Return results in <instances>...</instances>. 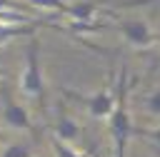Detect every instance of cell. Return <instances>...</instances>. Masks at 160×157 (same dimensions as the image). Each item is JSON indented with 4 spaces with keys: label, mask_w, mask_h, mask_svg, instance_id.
<instances>
[{
    "label": "cell",
    "mask_w": 160,
    "mask_h": 157,
    "mask_svg": "<svg viewBox=\"0 0 160 157\" xmlns=\"http://www.w3.org/2000/svg\"><path fill=\"white\" fill-rule=\"evenodd\" d=\"M0 140H2V135H0Z\"/></svg>",
    "instance_id": "15"
},
{
    "label": "cell",
    "mask_w": 160,
    "mask_h": 157,
    "mask_svg": "<svg viewBox=\"0 0 160 157\" xmlns=\"http://www.w3.org/2000/svg\"><path fill=\"white\" fill-rule=\"evenodd\" d=\"M30 7H48V10H55V12H65L68 2L65 0H25Z\"/></svg>",
    "instance_id": "12"
},
{
    "label": "cell",
    "mask_w": 160,
    "mask_h": 157,
    "mask_svg": "<svg viewBox=\"0 0 160 157\" xmlns=\"http://www.w3.org/2000/svg\"><path fill=\"white\" fill-rule=\"evenodd\" d=\"M20 92L45 105V75L40 62V40L32 37L25 47V70L20 75Z\"/></svg>",
    "instance_id": "2"
},
{
    "label": "cell",
    "mask_w": 160,
    "mask_h": 157,
    "mask_svg": "<svg viewBox=\"0 0 160 157\" xmlns=\"http://www.w3.org/2000/svg\"><path fill=\"white\" fill-rule=\"evenodd\" d=\"M52 132H55V137H58V140H62V142L72 145V142L80 137V125H78L72 117L60 115V117H58V122H55V127H52Z\"/></svg>",
    "instance_id": "6"
},
{
    "label": "cell",
    "mask_w": 160,
    "mask_h": 157,
    "mask_svg": "<svg viewBox=\"0 0 160 157\" xmlns=\"http://www.w3.org/2000/svg\"><path fill=\"white\" fill-rule=\"evenodd\" d=\"M60 92H62L68 100L82 105V107L88 110V115H90V117H98V120L110 117V112L115 110V102H118V90H112L110 85H105L102 90H98V92H92V95H82V92L70 90V87H60Z\"/></svg>",
    "instance_id": "3"
},
{
    "label": "cell",
    "mask_w": 160,
    "mask_h": 157,
    "mask_svg": "<svg viewBox=\"0 0 160 157\" xmlns=\"http://www.w3.org/2000/svg\"><path fill=\"white\" fill-rule=\"evenodd\" d=\"M95 12H98L95 2H75V5H68L62 15H68L70 20H92Z\"/></svg>",
    "instance_id": "8"
},
{
    "label": "cell",
    "mask_w": 160,
    "mask_h": 157,
    "mask_svg": "<svg viewBox=\"0 0 160 157\" xmlns=\"http://www.w3.org/2000/svg\"><path fill=\"white\" fill-rule=\"evenodd\" d=\"M115 27L125 37V42H130L135 47H150V32H152V27H148L142 20H120Z\"/></svg>",
    "instance_id": "5"
},
{
    "label": "cell",
    "mask_w": 160,
    "mask_h": 157,
    "mask_svg": "<svg viewBox=\"0 0 160 157\" xmlns=\"http://www.w3.org/2000/svg\"><path fill=\"white\" fill-rule=\"evenodd\" d=\"M142 107H145L150 115L160 117V87H158V90H152L150 95H145V100H142Z\"/></svg>",
    "instance_id": "13"
},
{
    "label": "cell",
    "mask_w": 160,
    "mask_h": 157,
    "mask_svg": "<svg viewBox=\"0 0 160 157\" xmlns=\"http://www.w3.org/2000/svg\"><path fill=\"white\" fill-rule=\"evenodd\" d=\"M118 102H115V110L110 112L108 117V132L112 137V147H115V157H125V150H128V140L132 137V117H130V110H128V90H130V82H128V67L122 65L120 67V77H118Z\"/></svg>",
    "instance_id": "1"
},
{
    "label": "cell",
    "mask_w": 160,
    "mask_h": 157,
    "mask_svg": "<svg viewBox=\"0 0 160 157\" xmlns=\"http://www.w3.org/2000/svg\"><path fill=\"white\" fill-rule=\"evenodd\" d=\"M155 2H160V0H120V2H115V7H148Z\"/></svg>",
    "instance_id": "14"
},
{
    "label": "cell",
    "mask_w": 160,
    "mask_h": 157,
    "mask_svg": "<svg viewBox=\"0 0 160 157\" xmlns=\"http://www.w3.org/2000/svg\"><path fill=\"white\" fill-rule=\"evenodd\" d=\"M132 135L148 140V142L160 152V127H132Z\"/></svg>",
    "instance_id": "11"
},
{
    "label": "cell",
    "mask_w": 160,
    "mask_h": 157,
    "mask_svg": "<svg viewBox=\"0 0 160 157\" xmlns=\"http://www.w3.org/2000/svg\"><path fill=\"white\" fill-rule=\"evenodd\" d=\"M0 100H2V125L18 132H35L32 117L22 102H18L10 92V87H0Z\"/></svg>",
    "instance_id": "4"
},
{
    "label": "cell",
    "mask_w": 160,
    "mask_h": 157,
    "mask_svg": "<svg viewBox=\"0 0 160 157\" xmlns=\"http://www.w3.org/2000/svg\"><path fill=\"white\" fill-rule=\"evenodd\" d=\"M52 152H55V157H90L88 152H78V150H72V145L58 140L55 135H52Z\"/></svg>",
    "instance_id": "10"
},
{
    "label": "cell",
    "mask_w": 160,
    "mask_h": 157,
    "mask_svg": "<svg viewBox=\"0 0 160 157\" xmlns=\"http://www.w3.org/2000/svg\"><path fill=\"white\" fill-rule=\"evenodd\" d=\"M0 157H32V147L28 142H8Z\"/></svg>",
    "instance_id": "9"
},
{
    "label": "cell",
    "mask_w": 160,
    "mask_h": 157,
    "mask_svg": "<svg viewBox=\"0 0 160 157\" xmlns=\"http://www.w3.org/2000/svg\"><path fill=\"white\" fill-rule=\"evenodd\" d=\"M32 25H40V22H32ZM32 25H8V22H0V45L15 40V37H22V35H32L35 27Z\"/></svg>",
    "instance_id": "7"
}]
</instances>
